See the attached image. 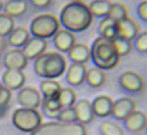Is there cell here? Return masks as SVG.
Returning a JSON list of instances; mask_svg holds the SVG:
<instances>
[{
	"instance_id": "1",
	"label": "cell",
	"mask_w": 147,
	"mask_h": 135,
	"mask_svg": "<svg viewBox=\"0 0 147 135\" xmlns=\"http://www.w3.org/2000/svg\"><path fill=\"white\" fill-rule=\"evenodd\" d=\"M58 20L64 30L75 34L84 32L90 27L93 16L84 2L71 1L63 7Z\"/></svg>"
},
{
	"instance_id": "2",
	"label": "cell",
	"mask_w": 147,
	"mask_h": 135,
	"mask_svg": "<svg viewBox=\"0 0 147 135\" xmlns=\"http://www.w3.org/2000/svg\"><path fill=\"white\" fill-rule=\"evenodd\" d=\"M67 69V61L59 52H48L34 59V70L38 77L54 79L61 77Z\"/></svg>"
},
{
	"instance_id": "3",
	"label": "cell",
	"mask_w": 147,
	"mask_h": 135,
	"mask_svg": "<svg viewBox=\"0 0 147 135\" xmlns=\"http://www.w3.org/2000/svg\"><path fill=\"white\" fill-rule=\"evenodd\" d=\"M90 59L96 68L105 71L118 66L121 58L116 53L112 41L98 36L92 42Z\"/></svg>"
},
{
	"instance_id": "4",
	"label": "cell",
	"mask_w": 147,
	"mask_h": 135,
	"mask_svg": "<svg viewBox=\"0 0 147 135\" xmlns=\"http://www.w3.org/2000/svg\"><path fill=\"white\" fill-rule=\"evenodd\" d=\"M59 30L60 23L56 16L52 14H42L32 21L28 32L32 37L46 40L53 37Z\"/></svg>"
},
{
	"instance_id": "5",
	"label": "cell",
	"mask_w": 147,
	"mask_h": 135,
	"mask_svg": "<svg viewBox=\"0 0 147 135\" xmlns=\"http://www.w3.org/2000/svg\"><path fill=\"white\" fill-rule=\"evenodd\" d=\"M12 124L20 131L32 133L42 124L41 114L34 109H16L12 114Z\"/></svg>"
},
{
	"instance_id": "6",
	"label": "cell",
	"mask_w": 147,
	"mask_h": 135,
	"mask_svg": "<svg viewBox=\"0 0 147 135\" xmlns=\"http://www.w3.org/2000/svg\"><path fill=\"white\" fill-rule=\"evenodd\" d=\"M30 135H87V130L85 125L80 122H51L42 124Z\"/></svg>"
},
{
	"instance_id": "7",
	"label": "cell",
	"mask_w": 147,
	"mask_h": 135,
	"mask_svg": "<svg viewBox=\"0 0 147 135\" xmlns=\"http://www.w3.org/2000/svg\"><path fill=\"white\" fill-rule=\"evenodd\" d=\"M119 83L123 89L129 93H137L143 90L145 81L138 73L134 71H127L121 75Z\"/></svg>"
},
{
	"instance_id": "8",
	"label": "cell",
	"mask_w": 147,
	"mask_h": 135,
	"mask_svg": "<svg viewBox=\"0 0 147 135\" xmlns=\"http://www.w3.org/2000/svg\"><path fill=\"white\" fill-rule=\"evenodd\" d=\"M41 99L38 90L30 86L22 87L17 94V102L22 108L36 110L41 105Z\"/></svg>"
},
{
	"instance_id": "9",
	"label": "cell",
	"mask_w": 147,
	"mask_h": 135,
	"mask_svg": "<svg viewBox=\"0 0 147 135\" xmlns=\"http://www.w3.org/2000/svg\"><path fill=\"white\" fill-rule=\"evenodd\" d=\"M118 37L129 41H134V38L139 34V27L136 22L129 17L115 22Z\"/></svg>"
},
{
	"instance_id": "10",
	"label": "cell",
	"mask_w": 147,
	"mask_h": 135,
	"mask_svg": "<svg viewBox=\"0 0 147 135\" xmlns=\"http://www.w3.org/2000/svg\"><path fill=\"white\" fill-rule=\"evenodd\" d=\"M136 109V103L129 97H123L113 103L112 114L114 118L118 120H124L129 115L134 112Z\"/></svg>"
},
{
	"instance_id": "11",
	"label": "cell",
	"mask_w": 147,
	"mask_h": 135,
	"mask_svg": "<svg viewBox=\"0 0 147 135\" xmlns=\"http://www.w3.org/2000/svg\"><path fill=\"white\" fill-rule=\"evenodd\" d=\"M28 60L25 57L22 49L9 50L3 57V65L6 70L23 71L28 66Z\"/></svg>"
},
{
	"instance_id": "12",
	"label": "cell",
	"mask_w": 147,
	"mask_h": 135,
	"mask_svg": "<svg viewBox=\"0 0 147 135\" xmlns=\"http://www.w3.org/2000/svg\"><path fill=\"white\" fill-rule=\"evenodd\" d=\"M26 82V75L23 71L6 70L2 75L1 83L3 87L11 90H20Z\"/></svg>"
},
{
	"instance_id": "13",
	"label": "cell",
	"mask_w": 147,
	"mask_h": 135,
	"mask_svg": "<svg viewBox=\"0 0 147 135\" xmlns=\"http://www.w3.org/2000/svg\"><path fill=\"white\" fill-rule=\"evenodd\" d=\"M47 48V41L37 37H30L27 43L24 45L22 52L28 60H34L44 53Z\"/></svg>"
},
{
	"instance_id": "14",
	"label": "cell",
	"mask_w": 147,
	"mask_h": 135,
	"mask_svg": "<svg viewBox=\"0 0 147 135\" xmlns=\"http://www.w3.org/2000/svg\"><path fill=\"white\" fill-rule=\"evenodd\" d=\"M76 112V117H77V122L82 124H90L94 120V114L92 111L91 102L87 99H80L75 104L74 106Z\"/></svg>"
},
{
	"instance_id": "15",
	"label": "cell",
	"mask_w": 147,
	"mask_h": 135,
	"mask_svg": "<svg viewBox=\"0 0 147 135\" xmlns=\"http://www.w3.org/2000/svg\"><path fill=\"white\" fill-rule=\"evenodd\" d=\"M87 68L84 64L73 63L69 67L66 75V80L72 86H80L85 81Z\"/></svg>"
},
{
	"instance_id": "16",
	"label": "cell",
	"mask_w": 147,
	"mask_h": 135,
	"mask_svg": "<svg viewBox=\"0 0 147 135\" xmlns=\"http://www.w3.org/2000/svg\"><path fill=\"white\" fill-rule=\"evenodd\" d=\"M53 44L60 52H69L76 44V36L69 30H59L53 36Z\"/></svg>"
},
{
	"instance_id": "17",
	"label": "cell",
	"mask_w": 147,
	"mask_h": 135,
	"mask_svg": "<svg viewBox=\"0 0 147 135\" xmlns=\"http://www.w3.org/2000/svg\"><path fill=\"white\" fill-rule=\"evenodd\" d=\"M113 100L111 97L107 95H100L97 96L93 102H91L92 111L94 116L99 118H107L111 116L113 108Z\"/></svg>"
},
{
	"instance_id": "18",
	"label": "cell",
	"mask_w": 147,
	"mask_h": 135,
	"mask_svg": "<svg viewBox=\"0 0 147 135\" xmlns=\"http://www.w3.org/2000/svg\"><path fill=\"white\" fill-rule=\"evenodd\" d=\"M125 129L130 132L142 131L146 126V116L143 112L134 111L124 120Z\"/></svg>"
},
{
	"instance_id": "19",
	"label": "cell",
	"mask_w": 147,
	"mask_h": 135,
	"mask_svg": "<svg viewBox=\"0 0 147 135\" xmlns=\"http://www.w3.org/2000/svg\"><path fill=\"white\" fill-rule=\"evenodd\" d=\"M68 57L75 64H84L90 59V48L84 43H76L68 52Z\"/></svg>"
},
{
	"instance_id": "20",
	"label": "cell",
	"mask_w": 147,
	"mask_h": 135,
	"mask_svg": "<svg viewBox=\"0 0 147 135\" xmlns=\"http://www.w3.org/2000/svg\"><path fill=\"white\" fill-rule=\"evenodd\" d=\"M30 37V34L28 28L25 27H18L14 28L13 32L8 35V42L16 49H20L27 43Z\"/></svg>"
},
{
	"instance_id": "21",
	"label": "cell",
	"mask_w": 147,
	"mask_h": 135,
	"mask_svg": "<svg viewBox=\"0 0 147 135\" xmlns=\"http://www.w3.org/2000/svg\"><path fill=\"white\" fill-rule=\"evenodd\" d=\"M28 1L26 0H9L4 5L5 14L12 18L23 16L28 8Z\"/></svg>"
},
{
	"instance_id": "22",
	"label": "cell",
	"mask_w": 147,
	"mask_h": 135,
	"mask_svg": "<svg viewBox=\"0 0 147 135\" xmlns=\"http://www.w3.org/2000/svg\"><path fill=\"white\" fill-rule=\"evenodd\" d=\"M61 85L55 79H43L39 84L40 92L43 95V98H58L59 92L61 90Z\"/></svg>"
},
{
	"instance_id": "23",
	"label": "cell",
	"mask_w": 147,
	"mask_h": 135,
	"mask_svg": "<svg viewBox=\"0 0 147 135\" xmlns=\"http://www.w3.org/2000/svg\"><path fill=\"white\" fill-rule=\"evenodd\" d=\"M85 81L91 87H100L106 81V73L105 71L93 67L87 70Z\"/></svg>"
},
{
	"instance_id": "24",
	"label": "cell",
	"mask_w": 147,
	"mask_h": 135,
	"mask_svg": "<svg viewBox=\"0 0 147 135\" xmlns=\"http://www.w3.org/2000/svg\"><path fill=\"white\" fill-rule=\"evenodd\" d=\"M87 6H88V9L93 18H105L108 16L111 2L107 1V0H94V1H91Z\"/></svg>"
},
{
	"instance_id": "25",
	"label": "cell",
	"mask_w": 147,
	"mask_h": 135,
	"mask_svg": "<svg viewBox=\"0 0 147 135\" xmlns=\"http://www.w3.org/2000/svg\"><path fill=\"white\" fill-rule=\"evenodd\" d=\"M58 101L62 108H72L77 103V93L71 87L61 88L59 92Z\"/></svg>"
},
{
	"instance_id": "26",
	"label": "cell",
	"mask_w": 147,
	"mask_h": 135,
	"mask_svg": "<svg viewBox=\"0 0 147 135\" xmlns=\"http://www.w3.org/2000/svg\"><path fill=\"white\" fill-rule=\"evenodd\" d=\"M101 135H125L124 128L114 120H104L99 125Z\"/></svg>"
},
{
	"instance_id": "27",
	"label": "cell",
	"mask_w": 147,
	"mask_h": 135,
	"mask_svg": "<svg viewBox=\"0 0 147 135\" xmlns=\"http://www.w3.org/2000/svg\"><path fill=\"white\" fill-rule=\"evenodd\" d=\"M110 19H112L114 22H118L123 19L129 17V12L124 4L122 3H111L110 9L108 12V16Z\"/></svg>"
},
{
	"instance_id": "28",
	"label": "cell",
	"mask_w": 147,
	"mask_h": 135,
	"mask_svg": "<svg viewBox=\"0 0 147 135\" xmlns=\"http://www.w3.org/2000/svg\"><path fill=\"white\" fill-rule=\"evenodd\" d=\"M15 28V20L5 13H0V37H6Z\"/></svg>"
},
{
	"instance_id": "29",
	"label": "cell",
	"mask_w": 147,
	"mask_h": 135,
	"mask_svg": "<svg viewBox=\"0 0 147 135\" xmlns=\"http://www.w3.org/2000/svg\"><path fill=\"white\" fill-rule=\"evenodd\" d=\"M112 43L116 50V53H117V55L120 58L122 56H125L127 54H129L132 51V49H134L132 41H129V40L120 38V37H117V38L114 39Z\"/></svg>"
},
{
	"instance_id": "30",
	"label": "cell",
	"mask_w": 147,
	"mask_h": 135,
	"mask_svg": "<svg viewBox=\"0 0 147 135\" xmlns=\"http://www.w3.org/2000/svg\"><path fill=\"white\" fill-rule=\"evenodd\" d=\"M57 122H64V124H71V122H78L76 112L74 107L72 108H64L60 111L57 118Z\"/></svg>"
},
{
	"instance_id": "31",
	"label": "cell",
	"mask_w": 147,
	"mask_h": 135,
	"mask_svg": "<svg viewBox=\"0 0 147 135\" xmlns=\"http://www.w3.org/2000/svg\"><path fill=\"white\" fill-rule=\"evenodd\" d=\"M41 107L45 108L46 110L52 111V112H60L62 110V106L60 105L58 101V98H54V97H50V98H42L41 99Z\"/></svg>"
},
{
	"instance_id": "32",
	"label": "cell",
	"mask_w": 147,
	"mask_h": 135,
	"mask_svg": "<svg viewBox=\"0 0 147 135\" xmlns=\"http://www.w3.org/2000/svg\"><path fill=\"white\" fill-rule=\"evenodd\" d=\"M134 42H132L134 47H136V50L141 53L147 52V32H139V34L134 38Z\"/></svg>"
},
{
	"instance_id": "33",
	"label": "cell",
	"mask_w": 147,
	"mask_h": 135,
	"mask_svg": "<svg viewBox=\"0 0 147 135\" xmlns=\"http://www.w3.org/2000/svg\"><path fill=\"white\" fill-rule=\"evenodd\" d=\"M12 99V91L2 87L0 90V113H4Z\"/></svg>"
},
{
	"instance_id": "34",
	"label": "cell",
	"mask_w": 147,
	"mask_h": 135,
	"mask_svg": "<svg viewBox=\"0 0 147 135\" xmlns=\"http://www.w3.org/2000/svg\"><path fill=\"white\" fill-rule=\"evenodd\" d=\"M100 36H102L103 38L109 40V41H113L115 38H117L118 34H117V30H116L115 24H114L113 26H111V27L106 28V30L101 34Z\"/></svg>"
},
{
	"instance_id": "35",
	"label": "cell",
	"mask_w": 147,
	"mask_h": 135,
	"mask_svg": "<svg viewBox=\"0 0 147 135\" xmlns=\"http://www.w3.org/2000/svg\"><path fill=\"white\" fill-rule=\"evenodd\" d=\"M114 24H115V22L109 17L102 18V20L100 21V23H99V25H98V28H97V32H98V34L101 35V34L106 30V28L111 27V26H113Z\"/></svg>"
},
{
	"instance_id": "36",
	"label": "cell",
	"mask_w": 147,
	"mask_h": 135,
	"mask_svg": "<svg viewBox=\"0 0 147 135\" xmlns=\"http://www.w3.org/2000/svg\"><path fill=\"white\" fill-rule=\"evenodd\" d=\"M137 15L143 22L147 21V1H142L137 6Z\"/></svg>"
},
{
	"instance_id": "37",
	"label": "cell",
	"mask_w": 147,
	"mask_h": 135,
	"mask_svg": "<svg viewBox=\"0 0 147 135\" xmlns=\"http://www.w3.org/2000/svg\"><path fill=\"white\" fill-rule=\"evenodd\" d=\"M28 3H30L32 6H34L37 9H44L50 6L53 3V1L52 0H32Z\"/></svg>"
},
{
	"instance_id": "38",
	"label": "cell",
	"mask_w": 147,
	"mask_h": 135,
	"mask_svg": "<svg viewBox=\"0 0 147 135\" xmlns=\"http://www.w3.org/2000/svg\"><path fill=\"white\" fill-rule=\"evenodd\" d=\"M41 111H42V113L45 115V117L50 118V120H57L59 113H60V112H52V111L46 110V109L43 107H41Z\"/></svg>"
},
{
	"instance_id": "39",
	"label": "cell",
	"mask_w": 147,
	"mask_h": 135,
	"mask_svg": "<svg viewBox=\"0 0 147 135\" xmlns=\"http://www.w3.org/2000/svg\"><path fill=\"white\" fill-rule=\"evenodd\" d=\"M2 8H3V1H1V0H0V11L2 10Z\"/></svg>"
},
{
	"instance_id": "40",
	"label": "cell",
	"mask_w": 147,
	"mask_h": 135,
	"mask_svg": "<svg viewBox=\"0 0 147 135\" xmlns=\"http://www.w3.org/2000/svg\"><path fill=\"white\" fill-rule=\"evenodd\" d=\"M3 87V85H2V83H1V81H0V90H1V88Z\"/></svg>"
}]
</instances>
